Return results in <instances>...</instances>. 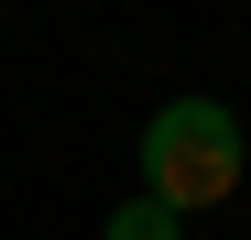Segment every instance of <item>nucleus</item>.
I'll return each mask as SVG.
<instances>
[{"label":"nucleus","mask_w":251,"mask_h":240,"mask_svg":"<svg viewBox=\"0 0 251 240\" xmlns=\"http://www.w3.org/2000/svg\"><path fill=\"white\" fill-rule=\"evenodd\" d=\"M240 164H251L240 109H229V98H207V88L164 98V109L142 120V196H153V208H175V218H197V208H219V196H240Z\"/></svg>","instance_id":"obj_1"},{"label":"nucleus","mask_w":251,"mask_h":240,"mask_svg":"<svg viewBox=\"0 0 251 240\" xmlns=\"http://www.w3.org/2000/svg\"><path fill=\"white\" fill-rule=\"evenodd\" d=\"M99 240H186V218H175V208H153V196H120Z\"/></svg>","instance_id":"obj_2"}]
</instances>
